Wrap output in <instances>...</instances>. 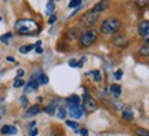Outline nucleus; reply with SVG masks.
<instances>
[{
	"instance_id": "nucleus-1",
	"label": "nucleus",
	"mask_w": 149,
	"mask_h": 136,
	"mask_svg": "<svg viewBox=\"0 0 149 136\" xmlns=\"http://www.w3.org/2000/svg\"><path fill=\"white\" fill-rule=\"evenodd\" d=\"M15 29L19 35H33L39 32V25L33 20H19L15 24Z\"/></svg>"
},
{
	"instance_id": "nucleus-2",
	"label": "nucleus",
	"mask_w": 149,
	"mask_h": 136,
	"mask_svg": "<svg viewBox=\"0 0 149 136\" xmlns=\"http://www.w3.org/2000/svg\"><path fill=\"white\" fill-rule=\"evenodd\" d=\"M122 28V24L117 18H108L101 24V32L104 35H112L116 33Z\"/></svg>"
},
{
	"instance_id": "nucleus-3",
	"label": "nucleus",
	"mask_w": 149,
	"mask_h": 136,
	"mask_svg": "<svg viewBox=\"0 0 149 136\" xmlns=\"http://www.w3.org/2000/svg\"><path fill=\"white\" fill-rule=\"evenodd\" d=\"M95 39H97V31L88 29L84 33H81V36H80V44L83 47H88V46H91V44L95 42Z\"/></svg>"
},
{
	"instance_id": "nucleus-4",
	"label": "nucleus",
	"mask_w": 149,
	"mask_h": 136,
	"mask_svg": "<svg viewBox=\"0 0 149 136\" xmlns=\"http://www.w3.org/2000/svg\"><path fill=\"white\" fill-rule=\"evenodd\" d=\"M97 20H98V14L94 13L93 10H90L83 16V18H81V24L86 25V27H93V25L97 22Z\"/></svg>"
},
{
	"instance_id": "nucleus-5",
	"label": "nucleus",
	"mask_w": 149,
	"mask_h": 136,
	"mask_svg": "<svg viewBox=\"0 0 149 136\" xmlns=\"http://www.w3.org/2000/svg\"><path fill=\"white\" fill-rule=\"evenodd\" d=\"M83 100H84V110L87 113H93V111H95L97 110V101L91 97L88 93H84V96H83Z\"/></svg>"
},
{
	"instance_id": "nucleus-6",
	"label": "nucleus",
	"mask_w": 149,
	"mask_h": 136,
	"mask_svg": "<svg viewBox=\"0 0 149 136\" xmlns=\"http://www.w3.org/2000/svg\"><path fill=\"white\" fill-rule=\"evenodd\" d=\"M138 32L139 35L145 39V43H148V38H149V22L145 20L138 25Z\"/></svg>"
},
{
	"instance_id": "nucleus-7",
	"label": "nucleus",
	"mask_w": 149,
	"mask_h": 136,
	"mask_svg": "<svg viewBox=\"0 0 149 136\" xmlns=\"http://www.w3.org/2000/svg\"><path fill=\"white\" fill-rule=\"evenodd\" d=\"M128 43V39H127V35L126 33H119L113 38V44L117 46V47H126Z\"/></svg>"
},
{
	"instance_id": "nucleus-8",
	"label": "nucleus",
	"mask_w": 149,
	"mask_h": 136,
	"mask_svg": "<svg viewBox=\"0 0 149 136\" xmlns=\"http://www.w3.org/2000/svg\"><path fill=\"white\" fill-rule=\"evenodd\" d=\"M69 114L70 117H73L74 120L81 118L83 117V107L79 104H74V106H69Z\"/></svg>"
},
{
	"instance_id": "nucleus-9",
	"label": "nucleus",
	"mask_w": 149,
	"mask_h": 136,
	"mask_svg": "<svg viewBox=\"0 0 149 136\" xmlns=\"http://www.w3.org/2000/svg\"><path fill=\"white\" fill-rule=\"evenodd\" d=\"M108 7H109V1H108V0H101V1H100V3L93 8V11L97 13V14H100V13H102V11L107 10Z\"/></svg>"
},
{
	"instance_id": "nucleus-10",
	"label": "nucleus",
	"mask_w": 149,
	"mask_h": 136,
	"mask_svg": "<svg viewBox=\"0 0 149 136\" xmlns=\"http://www.w3.org/2000/svg\"><path fill=\"white\" fill-rule=\"evenodd\" d=\"M17 128L13 125H4L1 128V133L3 135H17Z\"/></svg>"
},
{
	"instance_id": "nucleus-11",
	"label": "nucleus",
	"mask_w": 149,
	"mask_h": 136,
	"mask_svg": "<svg viewBox=\"0 0 149 136\" xmlns=\"http://www.w3.org/2000/svg\"><path fill=\"white\" fill-rule=\"evenodd\" d=\"M40 111H42V109H40L39 106H32V107H31V109L25 113V118H28V117H33V115L39 114Z\"/></svg>"
},
{
	"instance_id": "nucleus-12",
	"label": "nucleus",
	"mask_w": 149,
	"mask_h": 136,
	"mask_svg": "<svg viewBox=\"0 0 149 136\" xmlns=\"http://www.w3.org/2000/svg\"><path fill=\"white\" fill-rule=\"evenodd\" d=\"M80 101V97L77 96V94H72V96H69V97L65 99V103L68 104V106H74V104H79Z\"/></svg>"
},
{
	"instance_id": "nucleus-13",
	"label": "nucleus",
	"mask_w": 149,
	"mask_h": 136,
	"mask_svg": "<svg viewBox=\"0 0 149 136\" xmlns=\"http://www.w3.org/2000/svg\"><path fill=\"white\" fill-rule=\"evenodd\" d=\"M109 90H111V93L115 97H119V96L122 94V87L119 86V85H111V86H109Z\"/></svg>"
},
{
	"instance_id": "nucleus-14",
	"label": "nucleus",
	"mask_w": 149,
	"mask_h": 136,
	"mask_svg": "<svg viewBox=\"0 0 149 136\" xmlns=\"http://www.w3.org/2000/svg\"><path fill=\"white\" fill-rule=\"evenodd\" d=\"M37 87H39L37 81H36V79H33V78H31V82L28 83V86H26V92H31V90H37Z\"/></svg>"
},
{
	"instance_id": "nucleus-15",
	"label": "nucleus",
	"mask_w": 149,
	"mask_h": 136,
	"mask_svg": "<svg viewBox=\"0 0 149 136\" xmlns=\"http://www.w3.org/2000/svg\"><path fill=\"white\" fill-rule=\"evenodd\" d=\"M11 38H13V33L7 32V33H4V35H1V36H0V42H1V43H4V44H7L8 42H10Z\"/></svg>"
},
{
	"instance_id": "nucleus-16",
	"label": "nucleus",
	"mask_w": 149,
	"mask_h": 136,
	"mask_svg": "<svg viewBox=\"0 0 149 136\" xmlns=\"http://www.w3.org/2000/svg\"><path fill=\"white\" fill-rule=\"evenodd\" d=\"M88 75L93 76L95 82H101L102 81V75H101V72H100V71H91V72H88Z\"/></svg>"
},
{
	"instance_id": "nucleus-17",
	"label": "nucleus",
	"mask_w": 149,
	"mask_h": 136,
	"mask_svg": "<svg viewBox=\"0 0 149 136\" xmlns=\"http://www.w3.org/2000/svg\"><path fill=\"white\" fill-rule=\"evenodd\" d=\"M66 114H68L66 109H65V107H59V109H58V113H57V117H58L59 120H65Z\"/></svg>"
},
{
	"instance_id": "nucleus-18",
	"label": "nucleus",
	"mask_w": 149,
	"mask_h": 136,
	"mask_svg": "<svg viewBox=\"0 0 149 136\" xmlns=\"http://www.w3.org/2000/svg\"><path fill=\"white\" fill-rule=\"evenodd\" d=\"M47 114H50V115H54L55 114V111H57V104H54V103H51L50 106H48L47 109L44 110Z\"/></svg>"
},
{
	"instance_id": "nucleus-19",
	"label": "nucleus",
	"mask_w": 149,
	"mask_h": 136,
	"mask_svg": "<svg viewBox=\"0 0 149 136\" xmlns=\"http://www.w3.org/2000/svg\"><path fill=\"white\" fill-rule=\"evenodd\" d=\"M33 49H35V44H28V46H21L19 51H21L22 54H26L29 50H33Z\"/></svg>"
},
{
	"instance_id": "nucleus-20",
	"label": "nucleus",
	"mask_w": 149,
	"mask_h": 136,
	"mask_svg": "<svg viewBox=\"0 0 149 136\" xmlns=\"http://www.w3.org/2000/svg\"><path fill=\"white\" fill-rule=\"evenodd\" d=\"M123 118L126 121H133V118H134L133 113H131L130 110H124V111H123Z\"/></svg>"
},
{
	"instance_id": "nucleus-21",
	"label": "nucleus",
	"mask_w": 149,
	"mask_h": 136,
	"mask_svg": "<svg viewBox=\"0 0 149 136\" xmlns=\"http://www.w3.org/2000/svg\"><path fill=\"white\" fill-rule=\"evenodd\" d=\"M66 125L69 128H72V129H74L76 132H79V124L76 121H66Z\"/></svg>"
},
{
	"instance_id": "nucleus-22",
	"label": "nucleus",
	"mask_w": 149,
	"mask_h": 136,
	"mask_svg": "<svg viewBox=\"0 0 149 136\" xmlns=\"http://www.w3.org/2000/svg\"><path fill=\"white\" fill-rule=\"evenodd\" d=\"M81 4V0H70L69 1V7L70 8H79Z\"/></svg>"
},
{
	"instance_id": "nucleus-23",
	"label": "nucleus",
	"mask_w": 149,
	"mask_h": 136,
	"mask_svg": "<svg viewBox=\"0 0 149 136\" xmlns=\"http://www.w3.org/2000/svg\"><path fill=\"white\" fill-rule=\"evenodd\" d=\"M25 86V82L22 78H15V81H14V87H22Z\"/></svg>"
},
{
	"instance_id": "nucleus-24",
	"label": "nucleus",
	"mask_w": 149,
	"mask_h": 136,
	"mask_svg": "<svg viewBox=\"0 0 149 136\" xmlns=\"http://www.w3.org/2000/svg\"><path fill=\"white\" fill-rule=\"evenodd\" d=\"M86 58H81V61H76V60H70L69 61V66L70 67H81L83 63H84Z\"/></svg>"
},
{
	"instance_id": "nucleus-25",
	"label": "nucleus",
	"mask_w": 149,
	"mask_h": 136,
	"mask_svg": "<svg viewBox=\"0 0 149 136\" xmlns=\"http://www.w3.org/2000/svg\"><path fill=\"white\" fill-rule=\"evenodd\" d=\"M135 133L137 135H139V136H149V132L146 131V129H141V128H135Z\"/></svg>"
},
{
	"instance_id": "nucleus-26",
	"label": "nucleus",
	"mask_w": 149,
	"mask_h": 136,
	"mask_svg": "<svg viewBox=\"0 0 149 136\" xmlns=\"http://www.w3.org/2000/svg\"><path fill=\"white\" fill-rule=\"evenodd\" d=\"M139 53H141V54H144V56H148V54H149L148 43H145V44H144V47H141V49H139Z\"/></svg>"
},
{
	"instance_id": "nucleus-27",
	"label": "nucleus",
	"mask_w": 149,
	"mask_h": 136,
	"mask_svg": "<svg viewBox=\"0 0 149 136\" xmlns=\"http://www.w3.org/2000/svg\"><path fill=\"white\" fill-rule=\"evenodd\" d=\"M55 10V4H54V1H48L47 3V11L48 13H53Z\"/></svg>"
},
{
	"instance_id": "nucleus-28",
	"label": "nucleus",
	"mask_w": 149,
	"mask_h": 136,
	"mask_svg": "<svg viewBox=\"0 0 149 136\" xmlns=\"http://www.w3.org/2000/svg\"><path fill=\"white\" fill-rule=\"evenodd\" d=\"M122 78H123V71L122 70H117L116 72H115V79H116V81H120Z\"/></svg>"
},
{
	"instance_id": "nucleus-29",
	"label": "nucleus",
	"mask_w": 149,
	"mask_h": 136,
	"mask_svg": "<svg viewBox=\"0 0 149 136\" xmlns=\"http://www.w3.org/2000/svg\"><path fill=\"white\" fill-rule=\"evenodd\" d=\"M133 1L134 3H137L139 7H144V6L146 4V0H133Z\"/></svg>"
},
{
	"instance_id": "nucleus-30",
	"label": "nucleus",
	"mask_w": 149,
	"mask_h": 136,
	"mask_svg": "<svg viewBox=\"0 0 149 136\" xmlns=\"http://www.w3.org/2000/svg\"><path fill=\"white\" fill-rule=\"evenodd\" d=\"M40 44H42V42L39 40V42L36 43V51L37 53H43V49H42V46H40Z\"/></svg>"
},
{
	"instance_id": "nucleus-31",
	"label": "nucleus",
	"mask_w": 149,
	"mask_h": 136,
	"mask_svg": "<svg viewBox=\"0 0 149 136\" xmlns=\"http://www.w3.org/2000/svg\"><path fill=\"white\" fill-rule=\"evenodd\" d=\"M21 101H22V104H24V107H26V106H28V99H26V96H22V97H21Z\"/></svg>"
},
{
	"instance_id": "nucleus-32",
	"label": "nucleus",
	"mask_w": 149,
	"mask_h": 136,
	"mask_svg": "<svg viewBox=\"0 0 149 136\" xmlns=\"http://www.w3.org/2000/svg\"><path fill=\"white\" fill-rule=\"evenodd\" d=\"M24 74H25V72H24V70H18V71H17V78H22V76H24Z\"/></svg>"
},
{
	"instance_id": "nucleus-33",
	"label": "nucleus",
	"mask_w": 149,
	"mask_h": 136,
	"mask_svg": "<svg viewBox=\"0 0 149 136\" xmlns=\"http://www.w3.org/2000/svg\"><path fill=\"white\" fill-rule=\"evenodd\" d=\"M55 21H57V17H55V16L53 14V16L50 17V20H48V22H50V24H54Z\"/></svg>"
},
{
	"instance_id": "nucleus-34",
	"label": "nucleus",
	"mask_w": 149,
	"mask_h": 136,
	"mask_svg": "<svg viewBox=\"0 0 149 136\" xmlns=\"http://www.w3.org/2000/svg\"><path fill=\"white\" fill-rule=\"evenodd\" d=\"M80 132H81V136H88V131H87L86 128H83Z\"/></svg>"
},
{
	"instance_id": "nucleus-35",
	"label": "nucleus",
	"mask_w": 149,
	"mask_h": 136,
	"mask_svg": "<svg viewBox=\"0 0 149 136\" xmlns=\"http://www.w3.org/2000/svg\"><path fill=\"white\" fill-rule=\"evenodd\" d=\"M7 61H10V63H15V58H14V57H10V56H8V57H7Z\"/></svg>"
},
{
	"instance_id": "nucleus-36",
	"label": "nucleus",
	"mask_w": 149,
	"mask_h": 136,
	"mask_svg": "<svg viewBox=\"0 0 149 136\" xmlns=\"http://www.w3.org/2000/svg\"><path fill=\"white\" fill-rule=\"evenodd\" d=\"M36 133H37V131H36V129H33V131H32V129H31V136H36Z\"/></svg>"
},
{
	"instance_id": "nucleus-37",
	"label": "nucleus",
	"mask_w": 149,
	"mask_h": 136,
	"mask_svg": "<svg viewBox=\"0 0 149 136\" xmlns=\"http://www.w3.org/2000/svg\"><path fill=\"white\" fill-rule=\"evenodd\" d=\"M1 114H3V110L0 109V118H1Z\"/></svg>"
},
{
	"instance_id": "nucleus-38",
	"label": "nucleus",
	"mask_w": 149,
	"mask_h": 136,
	"mask_svg": "<svg viewBox=\"0 0 149 136\" xmlns=\"http://www.w3.org/2000/svg\"><path fill=\"white\" fill-rule=\"evenodd\" d=\"M1 20H3V18H1V17H0V21H1Z\"/></svg>"
}]
</instances>
